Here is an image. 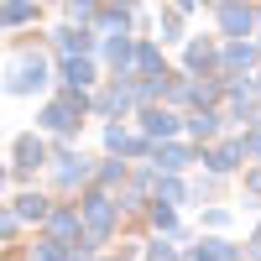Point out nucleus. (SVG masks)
I'll use <instances>...</instances> for the list:
<instances>
[{
	"mask_svg": "<svg viewBox=\"0 0 261 261\" xmlns=\"http://www.w3.org/2000/svg\"><path fill=\"white\" fill-rule=\"evenodd\" d=\"M141 130H146L151 141H167L172 130H178V115H172V105H162V110H157V105H146V110H141Z\"/></svg>",
	"mask_w": 261,
	"mask_h": 261,
	"instance_id": "9b49d317",
	"label": "nucleus"
},
{
	"mask_svg": "<svg viewBox=\"0 0 261 261\" xmlns=\"http://www.w3.org/2000/svg\"><path fill=\"white\" fill-rule=\"evenodd\" d=\"M63 84H68V89H89V84H94V63L89 58H63Z\"/></svg>",
	"mask_w": 261,
	"mask_h": 261,
	"instance_id": "dca6fc26",
	"label": "nucleus"
},
{
	"mask_svg": "<svg viewBox=\"0 0 261 261\" xmlns=\"http://www.w3.org/2000/svg\"><path fill=\"white\" fill-rule=\"evenodd\" d=\"M251 261H261V230H256V241H251Z\"/></svg>",
	"mask_w": 261,
	"mask_h": 261,
	"instance_id": "c85d7f7f",
	"label": "nucleus"
},
{
	"mask_svg": "<svg viewBox=\"0 0 261 261\" xmlns=\"http://www.w3.org/2000/svg\"><path fill=\"white\" fill-rule=\"evenodd\" d=\"M204 225H214V230H225V225H230V209H209V214H204Z\"/></svg>",
	"mask_w": 261,
	"mask_h": 261,
	"instance_id": "cd10ccee",
	"label": "nucleus"
},
{
	"mask_svg": "<svg viewBox=\"0 0 261 261\" xmlns=\"http://www.w3.org/2000/svg\"><path fill=\"white\" fill-rule=\"evenodd\" d=\"M204 162H209V172H235L246 162V146L241 141H220L214 151H204Z\"/></svg>",
	"mask_w": 261,
	"mask_h": 261,
	"instance_id": "f8f14e48",
	"label": "nucleus"
},
{
	"mask_svg": "<svg viewBox=\"0 0 261 261\" xmlns=\"http://www.w3.org/2000/svg\"><path fill=\"white\" fill-rule=\"evenodd\" d=\"M251 89H256V94H261V73H256V79H251Z\"/></svg>",
	"mask_w": 261,
	"mask_h": 261,
	"instance_id": "7c9ffc66",
	"label": "nucleus"
},
{
	"mask_svg": "<svg viewBox=\"0 0 261 261\" xmlns=\"http://www.w3.org/2000/svg\"><path fill=\"white\" fill-rule=\"evenodd\" d=\"M42 89H47V63H42V58L16 63V73H11V94H42Z\"/></svg>",
	"mask_w": 261,
	"mask_h": 261,
	"instance_id": "39448f33",
	"label": "nucleus"
},
{
	"mask_svg": "<svg viewBox=\"0 0 261 261\" xmlns=\"http://www.w3.org/2000/svg\"><path fill=\"white\" fill-rule=\"evenodd\" d=\"M84 110H89V94H84V89H63L53 105H42L37 125H42V130H53V136H73Z\"/></svg>",
	"mask_w": 261,
	"mask_h": 261,
	"instance_id": "f257e3e1",
	"label": "nucleus"
},
{
	"mask_svg": "<svg viewBox=\"0 0 261 261\" xmlns=\"http://www.w3.org/2000/svg\"><path fill=\"white\" fill-rule=\"evenodd\" d=\"M105 146H110L115 157H151V151H157L146 130H141V136H130V130H120V125H110V130H105Z\"/></svg>",
	"mask_w": 261,
	"mask_h": 261,
	"instance_id": "0eeeda50",
	"label": "nucleus"
},
{
	"mask_svg": "<svg viewBox=\"0 0 261 261\" xmlns=\"http://www.w3.org/2000/svg\"><path fill=\"white\" fill-rule=\"evenodd\" d=\"M193 6H199V0H172V11H193Z\"/></svg>",
	"mask_w": 261,
	"mask_h": 261,
	"instance_id": "c756f323",
	"label": "nucleus"
},
{
	"mask_svg": "<svg viewBox=\"0 0 261 261\" xmlns=\"http://www.w3.org/2000/svg\"><path fill=\"white\" fill-rule=\"evenodd\" d=\"M79 209H84V230H89L94 241H110V230H115V220H120V199H110L105 188H94Z\"/></svg>",
	"mask_w": 261,
	"mask_h": 261,
	"instance_id": "f03ea898",
	"label": "nucleus"
},
{
	"mask_svg": "<svg viewBox=\"0 0 261 261\" xmlns=\"http://www.w3.org/2000/svg\"><path fill=\"white\" fill-rule=\"evenodd\" d=\"M11 178H27V172H37L42 162H47V141H42L37 136V130H32V136H16V146H11Z\"/></svg>",
	"mask_w": 261,
	"mask_h": 261,
	"instance_id": "7ed1b4c3",
	"label": "nucleus"
},
{
	"mask_svg": "<svg viewBox=\"0 0 261 261\" xmlns=\"http://www.w3.org/2000/svg\"><path fill=\"white\" fill-rule=\"evenodd\" d=\"M89 157L84 151H58V167H53V178H58V188H79V183H89Z\"/></svg>",
	"mask_w": 261,
	"mask_h": 261,
	"instance_id": "423d86ee",
	"label": "nucleus"
},
{
	"mask_svg": "<svg viewBox=\"0 0 261 261\" xmlns=\"http://www.w3.org/2000/svg\"><path fill=\"white\" fill-rule=\"evenodd\" d=\"M151 225H157V230H167V235H178V214H172V204L151 199Z\"/></svg>",
	"mask_w": 261,
	"mask_h": 261,
	"instance_id": "5701e85b",
	"label": "nucleus"
},
{
	"mask_svg": "<svg viewBox=\"0 0 261 261\" xmlns=\"http://www.w3.org/2000/svg\"><path fill=\"white\" fill-rule=\"evenodd\" d=\"M53 47H58L63 58H89V53H94V37H89V32H79V27H63Z\"/></svg>",
	"mask_w": 261,
	"mask_h": 261,
	"instance_id": "4468645a",
	"label": "nucleus"
},
{
	"mask_svg": "<svg viewBox=\"0 0 261 261\" xmlns=\"http://www.w3.org/2000/svg\"><path fill=\"white\" fill-rule=\"evenodd\" d=\"M146 261H178V246H172V241H151L146 246Z\"/></svg>",
	"mask_w": 261,
	"mask_h": 261,
	"instance_id": "393cba45",
	"label": "nucleus"
},
{
	"mask_svg": "<svg viewBox=\"0 0 261 261\" xmlns=\"http://www.w3.org/2000/svg\"><path fill=\"white\" fill-rule=\"evenodd\" d=\"M157 199H162V204H183V199H188V188L178 183V172H167V178H157Z\"/></svg>",
	"mask_w": 261,
	"mask_h": 261,
	"instance_id": "412c9836",
	"label": "nucleus"
},
{
	"mask_svg": "<svg viewBox=\"0 0 261 261\" xmlns=\"http://www.w3.org/2000/svg\"><path fill=\"white\" fill-rule=\"evenodd\" d=\"M11 209L21 214V220H37V225H47V214H53L58 204H47V199H42V193H21V199H16Z\"/></svg>",
	"mask_w": 261,
	"mask_h": 261,
	"instance_id": "f3484780",
	"label": "nucleus"
},
{
	"mask_svg": "<svg viewBox=\"0 0 261 261\" xmlns=\"http://www.w3.org/2000/svg\"><path fill=\"white\" fill-rule=\"evenodd\" d=\"M94 6H99V0H68V16H79V21H89V16H94Z\"/></svg>",
	"mask_w": 261,
	"mask_h": 261,
	"instance_id": "bb28decb",
	"label": "nucleus"
},
{
	"mask_svg": "<svg viewBox=\"0 0 261 261\" xmlns=\"http://www.w3.org/2000/svg\"><path fill=\"white\" fill-rule=\"evenodd\" d=\"M183 63H188L193 73H204V68H220V53H214V42H209V37H193L188 47H183Z\"/></svg>",
	"mask_w": 261,
	"mask_h": 261,
	"instance_id": "ddd939ff",
	"label": "nucleus"
},
{
	"mask_svg": "<svg viewBox=\"0 0 261 261\" xmlns=\"http://www.w3.org/2000/svg\"><path fill=\"white\" fill-rule=\"evenodd\" d=\"M183 37V11H167L162 16V42H178Z\"/></svg>",
	"mask_w": 261,
	"mask_h": 261,
	"instance_id": "b1692460",
	"label": "nucleus"
},
{
	"mask_svg": "<svg viewBox=\"0 0 261 261\" xmlns=\"http://www.w3.org/2000/svg\"><path fill=\"white\" fill-rule=\"evenodd\" d=\"M220 32L230 42H246L256 32V11L246 6V0H225V6H220Z\"/></svg>",
	"mask_w": 261,
	"mask_h": 261,
	"instance_id": "20e7f679",
	"label": "nucleus"
},
{
	"mask_svg": "<svg viewBox=\"0 0 261 261\" xmlns=\"http://www.w3.org/2000/svg\"><path fill=\"white\" fill-rule=\"evenodd\" d=\"M220 110H193L188 115V136H199V141H214V136H220Z\"/></svg>",
	"mask_w": 261,
	"mask_h": 261,
	"instance_id": "a211bd4d",
	"label": "nucleus"
},
{
	"mask_svg": "<svg viewBox=\"0 0 261 261\" xmlns=\"http://www.w3.org/2000/svg\"><path fill=\"white\" fill-rule=\"evenodd\" d=\"M256 58H261V53L251 47V42H230V47H225V58H220V73H225V84H235V79H241V73L251 68Z\"/></svg>",
	"mask_w": 261,
	"mask_h": 261,
	"instance_id": "9d476101",
	"label": "nucleus"
},
{
	"mask_svg": "<svg viewBox=\"0 0 261 261\" xmlns=\"http://www.w3.org/2000/svg\"><path fill=\"white\" fill-rule=\"evenodd\" d=\"M37 16V0H6V27H27Z\"/></svg>",
	"mask_w": 261,
	"mask_h": 261,
	"instance_id": "aec40b11",
	"label": "nucleus"
},
{
	"mask_svg": "<svg viewBox=\"0 0 261 261\" xmlns=\"http://www.w3.org/2000/svg\"><path fill=\"white\" fill-rule=\"evenodd\" d=\"M188 261H241V251H235L230 241H204V246H193Z\"/></svg>",
	"mask_w": 261,
	"mask_h": 261,
	"instance_id": "6ab92c4d",
	"label": "nucleus"
},
{
	"mask_svg": "<svg viewBox=\"0 0 261 261\" xmlns=\"http://www.w3.org/2000/svg\"><path fill=\"white\" fill-rule=\"evenodd\" d=\"M193 157H199L193 146H183V141H162L157 151H151V167H157V172H183V167H193Z\"/></svg>",
	"mask_w": 261,
	"mask_h": 261,
	"instance_id": "6e6552de",
	"label": "nucleus"
},
{
	"mask_svg": "<svg viewBox=\"0 0 261 261\" xmlns=\"http://www.w3.org/2000/svg\"><path fill=\"white\" fill-rule=\"evenodd\" d=\"M99 183H105V188H115V183H125V157H115V151H110V157L99 162Z\"/></svg>",
	"mask_w": 261,
	"mask_h": 261,
	"instance_id": "4be33fe9",
	"label": "nucleus"
},
{
	"mask_svg": "<svg viewBox=\"0 0 261 261\" xmlns=\"http://www.w3.org/2000/svg\"><path fill=\"white\" fill-rule=\"evenodd\" d=\"M105 63H110L115 73H130L136 68V42H130L125 32H110L105 37Z\"/></svg>",
	"mask_w": 261,
	"mask_h": 261,
	"instance_id": "1a4fd4ad",
	"label": "nucleus"
},
{
	"mask_svg": "<svg viewBox=\"0 0 261 261\" xmlns=\"http://www.w3.org/2000/svg\"><path fill=\"white\" fill-rule=\"evenodd\" d=\"M241 146H246V157H251V162H261V130H246Z\"/></svg>",
	"mask_w": 261,
	"mask_h": 261,
	"instance_id": "a878e982",
	"label": "nucleus"
},
{
	"mask_svg": "<svg viewBox=\"0 0 261 261\" xmlns=\"http://www.w3.org/2000/svg\"><path fill=\"white\" fill-rule=\"evenodd\" d=\"M136 79H167L162 73V53H157V42H136V68H130Z\"/></svg>",
	"mask_w": 261,
	"mask_h": 261,
	"instance_id": "2eb2a0df",
	"label": "nucleus"
}]
</instances>
